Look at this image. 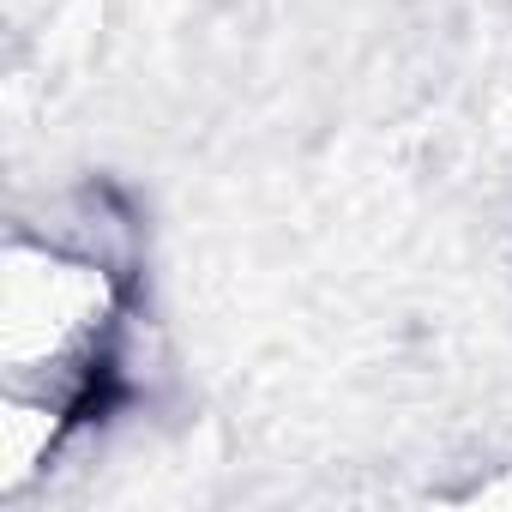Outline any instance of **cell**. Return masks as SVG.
I'll use <instances>...</instances> for the list:
<instances>
[{"label":"cell","instance_id":"obj_1","mask_svg":"<svg viewBox=\"0 0 512 512\" xmlns=\"http://www.w3.org/2000/svg\"><path fill=\"white\" fill-rule=\"evenodd\" d=\"M139 314L133 217L91 187L61 223H13L0 247V482L19 488L67 440L133 398L127 338Z\"/></svg>","mask_w":512,"mask_h":512}]
</instances>
